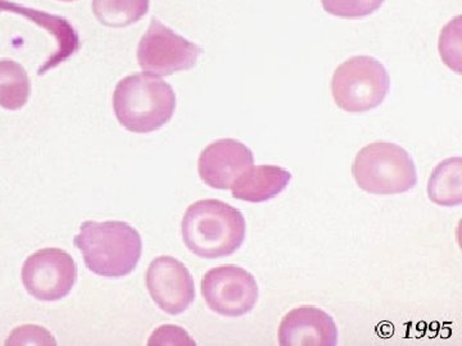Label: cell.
Returning a JSON list of instances; mask_svg holds the SVG:
<instances>
[{
	"instance_id": "6da1fadb",
	"label": "cell",
	"mask_w": 462,
	"mask_h": 346,
	"mask_svg": "<svg viewBox=\"0 0 462 346\" xmlns=\"http://www.w3.org/2000/svg\"><path fill=\"white\" fill-rule=\"evenodd\" d=\"M245 232L242 212L217 199L199 200L187 209L181 221L185 247L205 260L236 253L245 242Z\"/></svg>"
},
{
	"instance_id": "7a4b0ae2",
	"label": "cell",
	"mask_w": 462,
	"mask_h": 346,
	"mask_svg": "<svg viewBox=\"0 0 462 346\" xmlns=\"http://www.w3.org/2000/svg\"><path fill=\"white\" fill-rule=\"evenodd\" d=\"M89 271L107 278L130 275L141 260L143 242L138 231L121 221H87L75 236Z\"/></svg>"
},
{
	"instance_id": "3957f363",
	"label": "cell",
	"mask_w": 462,
	"mask_h": 346,
	"mask_svg": "<svg viewBox=\"0 0 462 346\" xmlns=\"http://www.w3.org/2000/svg\"><path fill=\"white\" fill-rule=\"evenodd\" d=\"M176 108L171 85L151 74L123 78L116 86L114 109L127 132L149 133L170 123Z\"/></svg>"
},
{
	"instance_id": "277c9868",
	"label": "cell",
	"mask_w": 462,
	"mask_h": 346,
	"mask_svg": "<svg viewBox=\"0 0 462 346\" xmlns=\"http://www.w3.org/2000/svg\"><path fill=\"white\" fill-rule=\"evenodd\" d=\"M352 173L360 189L374 196L407 193L418 184L413 159L392 142H374L358 151Z\"/></svg>"
},
{
	"instance_id": "5b68a950",
	"label": "cell",
	"mask_w": 462,
	"mask_h": 346,
	"mask_svg": "<svg viewBox=\"0 0 462 346\" xmlns=\"http://www.w3.org/2000/svg\"><path fill=\"white\" fill-rule=\"evenodd\" d=\"M391 87L385 67L375 58H349L336 69L331 93L336 105L348 114H365L378 108Z\"/></svg>"
},
{
	"instance_id": "8992f818",
	"label": "cell",
	"mask_w": 462,
	"mask_h": 346,
	"mask_svg": "<svg viewBox=\"0 0 462 346\" xmlns=\"http://www.w3.org/2000/svg\"><path fill=\"white\" fill-rule=\"evenodd\" d=\"M202 53L199 45L153 18L139 42L138 62L143 71L160 77L193 68Z\"/></svg>"
},
{
	"instance_id": "52a82bcc",
	"label": "cell",
	"mask_w": 462,
	"mask_h": 346,
	"mask_svg": "<svg viewBox=\"0 0 462 346\" xmlns=\"http://www.w3.org/2000/svg\"><path fill=\"white\" fill-rule=\"evenodd\" d=\"M200 290L208 308L224 317H242L254 308L258 300L256 278L234 264L209 269L203 276Z\"/></svg>"
},
{
	"instance_id": "ba28073f",
	"label": "cell",
	"mask_w": 462,
	"mask_h": 346,
	"mask_svg": "<svg viewBox=\"0 0 462 346\" xmlns=\"http://www.w3.org/2000/svg\"><path fill=\"white\" fill-rule=\"evenodd\" d=\"M78 280L75 260L62 249L47 248L27 258L23 284L27 293L42 302H57L71 293Z\"/></svg>"
},
{
	"instance_id": "9c48e42d",
	"label": "cell",
	"mask_w": 462,
	"mask_h": 346,
	"mask_svg": "<svg viewBox=\"0 0 462 346\" xmlns=\"http://www.w3.org/2000/svg\"><path fill=\"white\" fill-rule=\"evenodd\" d=\"M147 287L152 299L167 314H184L196 299L189 269L173 257H158L149 264Z\"/></svg>"
},
{
	"instance_id": "30bf717a",
	"label": "cell",
	"mask_w": 462,
	"mask_h": 346,
	"mask_svg": "<svg viewBox=\"0 0 462 346\" xmlns=\"http://www.w3.org/2000/svg\"><path fill=\"white\" fill-rule=\"evenodd\" d=\"M254 163V153L236 139H221L200 153V178L212 189L227 190Z\"/></svg>"
},
{
	"instance_id": "8fae6325",
	"label": "cell",
	"mask_w": 462,
	"mask_h": 346,
	"mask_svg": "<svg viewBox=\"0 0 462 346\" xmlns=\"http://www.w3.org/2000/svg\"><path fill=\"white\" fill-rule=\"evenodd\" d=\"M338 329L331 315L316 306L303 305L282 318L279 344L282 346H334Z\"/></svg>"
},
{
	"instance_id": "7c38bea8",
	"label": "cell",
	"mask_w": 462,
	"mask_h": 346,
	"mask_svg": "<svg viewBox=\"0 0 462 346\" xmlns=\"http://www.w3.org/2000/svg\"><path fill=\"white\" fill-rule=\"evenodd\" d=\"M0 11L21 14V16L26 17L27 20L35 23L36 25L42 27V29L48 30V32L51 33L56 39L58 44L56 53L44 63V66L39 68V76L44 75L45 72L65 62L67 58L74 56L76 51L80 50V39H79L78 32H75L74 27L66 18L23 7V5L7 2V0H0Z\"/></svg>"
},
{
	"instance_id": "4fadbf2b",
	"label": "cell",
	"mask_w": 462,
	"mask_h": 346,
	"mask_svg": "<svg viewBox=\"0 0 462 346\" xmlns=\"http://www.w3.org/2000/svg\"><path fill=\"white\" fill-rule=\"evenodd\" d=\"M291 173L278 166H252L231 187L233 198L249 203H263L287 189Z\"/></svg>"
},
{
	"instance_id": "5bb4252c",
	"label": "cell",
	"mask_w": 462,
	"mask_h": 346,
	"mask_svg": "<svg viewBox=\"0 0 462 346\" xmlns=\"http://www.w3.org/2000/svg\"><path fill=\"white\" fill-rule=\"evenodd\" d=\"M428 196L437 205H461L462 159L460 157L442 160L433 169L428 181Z\"/></svg>"
},
{
	"instance_id": "9a60e30c",
	"label": "cell",
	"mask_w": 462,
	"mask_h": 346,
	"mask_svg": "<svg viewBox=\"0 0 462 346\" xmlns=\"http://www.w3.org/2000/svg\"><path fill=\"white\" fill-rule=\"evenodd\" d=\"M30 90L26 69L14 60H0V107L7 111L25 107Z\"/></svg>"
},
{
	"instance_id": "2e32d148",
	"label": "cell",
	"mask_w": 462,
	"mask_h": 346,
	"mask_svg": "<svg viewBox=\"0 0 462 346\" xmlns=\"http://www.w3.org/2000/svg\"><path fill=\"white\" fill-rule=\"evenodd\" d=\"M149 11V0H93L94 16L102 25L126 27L141 21Z\"/></svg>"
},
{
	"instance_id": "e0dca14e",
	"label": "cell",
	"mask_w": 462,
	"mask_h": 346,
	"mask_svg": "<svg viewBox=\"0 0 462 346\" xmlns=\"http://www.w3.org/2000/svg\"><path fill=\"white\" fill-rule=\"evenodd\" d=\"M385 0H321L324 11L342 18L367 17L378 11Z\"/></svg>"
},
{
	"instance_id": "ac0fdd59",
	"label": "cell",
	"mask_w": 462,
	"mask_h": 346,
	"mask_svg": "<svg viewBox=\"0 0 462 346\" xmlns=\"http://www.w3.org/2000/svg\"><path fill=\"white\" fill-rule=\"evenodd\" d=\"M461 17H456L445 27L439 38L440 57L447 66L461 74Z\"/></svg>"
},
{
	"instance_id": "d6986e66",
	"label": "cell",
	"mask_w": 462,
	"mask_h": 346,
	"mask_svg": "<svg viewBox=\"0 0 462 346\" xmlns=\"http://www.w3.org/2000/svg\"><path fill=\"white\" fill-rule=\"evenodd\" d=\"M7 344H56V341L48 331L41 327L23 326L9 336Z\"/></svg>"
},
{
	"instance_id": "ffe728a7",
	"label": "cell",
	"mask_w": 462,
	"mask_h": 346,
	"mask_svg": "<svg viewBox=\"0 0 462 346\" xmlns=\"http://www.w3.org/2000/svg\"><path fill=\"white\" fill-rule=\"evenodd\" d=\"M60 2H74V0H60Z\"/></svg>"
}]
</instances>
